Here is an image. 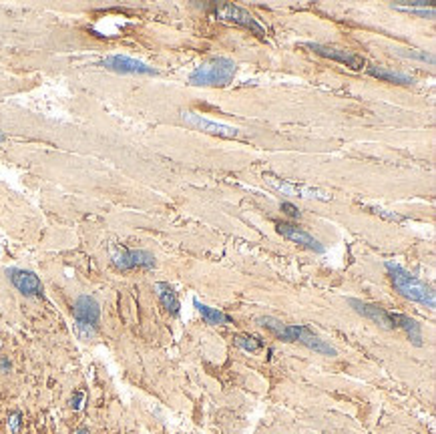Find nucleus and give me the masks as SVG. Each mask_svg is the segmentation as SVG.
I'll return each instance as SVG.
<instances>
[{
    "mask_svg": "<svg viewBox=\"0 0 436 434\" xmlns=\"http://www.w3.org/2000/svg\"><path fill=\"white\" fill-rule=\"evenodd\" d=\"M386 269H388V273H390V277H392L394 287L398 289V292H400L404 298H408V300H412V302H418V304H422V306L434 310V306H436V296H434V292H432L430 285H426L424 281H420L416 275H412L410 271H406V269H404L402 265H398V263L386 261Z\"/></svg>",
    "mask_w": 436,
    "mask_h": 434,
    "instance_id": "nucleus-1",
    "label": "nucleus"
},
{
    "mask_svg": "<svg viewBox=\"0 0 436 434\" xmlns=\"http://www.w3.org/2000/svg\"><path fill=\"white\" fill-rule=\"evenodd\" d=\"M235 62L225 56H213L205 62H201L191 75L189 81L193 85L203 87H227L235 77Z\"/></svg>",
    "mask_w": 436,
    "mask_h": 434,
    "instance_id": "nucleus-2",
    "label": "nucleus"
},
{
    "mask_svg": "<svg viewBox=\"0 0 436 434\" xmlns=\"http://www.w3.org/2000/svg\"><path fill=\"white\" fill-rule=\"evenodd\" d=\"M113 265L119 269H133V267H155V257L145 249H127L119 243H111L109 247Z\"/></svg>",
    "mask_w": 436,
    "mask_h": 434,
    "instance_id": "nucleus-3",
    "label": "nucleus"
},
{
    "mask_svg": "<svg viewBox=\"0 0 436 434\" xmlns=\"http://www.w3.org/2000/svg\"><path fill=\"white\" fill-rule=\"evenodd\" d=\"M211 12H213L217 18H219V20L235 22V24H239V26H245V28L253 30V32L259 34V36L265 34V28H263L245 8H241V6H237V4H231V2L213 4V6H211Z\"/></svg>",
    "mask_w": 436,
    "mask_h": 434,
    "instance_id": "nucleus-4",
    "label": "nucleus"
},
{
    "mask_svg": "<svg viewBox=\"0 0 436 434\" xmlns=\"http://www.w3.org/2000/svg\"><path fill=\"white\" fill-rule=\"evenodd\" d=\"M265 181L277 189L279 193L283 195H298V197H304V199H322V201H330L332 195L322 191V189H316V187H306V185H298V183H292V181H285V179H279V177H273V175H265Z\"/></svg>",
    "mask_w": 436,
    "mask_h": 434,
    "instance_id": "nucleus-5",
    "label": "nucleus"
},
{
    "mask_svg": "<svg viewBox=\"0 0 436 434\" xmlns=\"http://www.w3.org/2000/svg\"><path fill=\"white\" fill-rule=\"evenodd\" d=\"M183 121L193 127V129H199L203 133H209V135H217V137H227V139H235L239 137V129L235 127H229V125H221V123H215V121H209L197 113H191V111H183L181 113Z\"/></svg>",
    "mask_w": 436,
    "mask_h": 434,
    "instance_id": "nucleus-6",
    "label": "nucleus"
},
{
    "mask_svg": "<svg viewBox=\"0 0 436 434\" xmlns=\"http://www.w3.org/2000/svg\"><path fill=\"white\" fill-rule=\"evenodd\" d=\"M8 279L10 283L18 289L22 296H40L42 294V283L38 279L36 273L28 271V269H20V267H10L8 271Z\"/></svg>",
    "mask_w": 436,
    "mask_h": 434,
    "instance_id": "nucleus-7",
    "label": "nucleus"
},
{
    "mask_svg": "<svg viewBox=\"0 0 436 434\" xmlns=\"http://www.w3.org/2000/svg\"><path fill=\"white\" fill-rule=\"evenodd\" d=\"M306 48H310V50H314V52H318V54H322V56L334 58V60H338V62H342V64H346V66H350V68H354V70L364 68V64H366V60L362 58L360 54L348 52V50H344V48L326 46V44H318V42H308Z\"/></svg>",
    "mask_w": 436,
    "mask_h": 434,
    "instance_id": "nucleus-8",
    "label": "nucleus"
},
{
    "mask_svg": "<svg viewBox=\"0 0 436 434\" xmlns=\"http://www.w3.org/2000/svg\"><path fill=\"white\" fill-rule=\"evenodd\" d=\"M105 68L109 70H115V72H133V75H157V70L147 66L141 60H135V58H129V56H121V54H113V56H107L103 62H101Z\"/></svg>",
    "mask_w": 436,
    "mask_h": 434,
    "instance_id": "nucleus-9",
    "label": "nucleus"
},
{
    "mask_svg": "<svg viewBox=\"0 0 436 434\" xmlns=\"http://www.w3.org/2000/svg\"><path fill=\"white\" fill-rule=\"evenodd\" d=\"M72 316H75V322L89 324V326L97 328V324L101 320V306L91 296H79L75 306H72Z\"/></svg>",
    "mask_w": 436,
    "mask_h": 434,
    "instance_id": "nucleus-10",
    "label": "nucleus"
},
{
    "mask_svg": "<svg viewBox=\"0 0 436 434\" xmlns=\"http://www.w3.org/2000/svg\"><path fill=\"white\" fill-rule=\"evenodd\" d=\"M277 231L285 237V239H289V241H294V243H300V245H304V247H308V249H312V251H316V253H324L326 251V247L314 237V235H310L308 231H304L302 227H298V225H292V223H277Z\"/></svg>",
    "mask_w": 436,
    "mask_h": 434,
    "instance_id": "nucleus-11",
    "label": "nucleus"
},
{
    "mask_svg": "<svg viewBox=\"0 0 436 434\" xmlns=\"http://www.w3.org/2000/svg\"><path fill=\"white\" fill-rule=\"evenodd\" d=\"M348 304H350L360 316L372 320V322L378 324L380 328H384V330H394L392 320H390V312H386L384 308L374 306V304H366V302H360V300H354V298H350Z\"/></svg>",
    "mask_w": 436,
    "mask_h": 434,
    "instance_id": "nucleus-12",
    "label": "nucleus"
},
{
    "mask_svg": "<svg viewBox=\"0 0 436 434\" xmlns=\"http://www.w3.org/2000/svg\"><path fill=\"white\" fill-rule=\"evenodd\" d=\"M296 342H300L302 346H306V348H310V350H314V352H318V354H324V356H336V354H338L334 346H330L328 342L320 340V338H318L308 326H304V324H298Z\"/></svg>",
    "mask_w": 436,
    "mask_h": 434,
    "instance_id": "nucleus-13",
    "label": "nucleus"
},
{
    "mask_svg": "<svg viewBox=\"0 0 436 434\" xmlns=\"http://www.w3.org/2000/svg\"><path fill=\"white\" fill-rule=\"evenodd\" d=\"M390 320H392V326L394 330H404L406 336L416 344V346H422V330H420V324L404 314H398V312H390Z\"/></svg>",
    "mask_w": 436,
    "mask_h": 434,
    "instance_id": "nucleus-14",
    "label": "nucleus"
},
{
    "mask_svg": "<svg viewBox=\"0 0 436 434\" xmlns=\"http://www.w3.org/2000/svg\"><path fill=\"white\" fill-rule=\"evenodd\" d=\"M155 289H157V296H159L163 308H165L171 316H177V314H179V298H177V294L173 292V287H171L169 283H165V281H157V283H155Z\"/></svg>",
    "mask_w": 436,
    "mask_h": 434,
    "instance_id": "nucleus-15",
    "label": "nucleus"
},
{
    "mask_svg": "<svg viewBox=\"0 0 436 434\" xmlns=\"http://www.w3.org/2000/svg\"><path fill=\"white\" fill-rule=\"evenodd\" d=\"M368 72L376 79H382V81H390V83H398V85H410L414 83V79L406 72H398V70H390V68H384V66H368Z\"/></svg>",
    "mask_w": 436,
    "mask_h": 434,
    "instance_id": "nucleus-16",
    "label": "nucleus"
},
{
    "mask_svg": "<svg viewBox=\"0 0 436 434\" xmlns=\"http://www.w3.org/2000/svg\"><path fill=\"white\" fill-rule=\"evenodd\" d=\"M193 306L199 310V314H201V318L207 322V324H211V326H219V324H231L233 320H231V316H227V314H223L221 310H217V308H209V306H205V304H201L197 298L193 300Z\"/></svg>",
    "mask_w": 436,
    "mask_h": 434,
    "instance_id": "nucleus-17",
    "label": "nucleus"
},
{
    "mask_svg": "<svg viewBox=\"0 0 436 434\" xmlns=\"http://www.w3.org/2000/svg\"><path fill=\"white\" fill-rule=\"evenodd\" d=\"M233 344L237 346V348H241V350H245V352H257V350H261V340L259 338H255V336H235L233 338Z\"/></svg>",
    "mask_w": 436,
    "mask_h": 434,
    "instance_id": "nucleus-18",
    "label": "nucleus"
},
{
    "mask_svg": "<svg viewBox=\"0 0 436 434\" xmlns=\"http://www.w3.org/2000/svg\"><path fill=\"white\" fill-rule=\"evenodd\" d=\"M75 332L81 340H87V342L95 340V336H97V328H93L89 324H81V322H75Z\"/></svg>",
    "mask_w": 436,
    "mask_h": 434,
    "instance_id": "nucleus-19",
    "label": "nucleus"
},
{
    "mask_svg": "<svg viewBox=\"0 0 436 434\" xmlns=\"http://www.w3.org/2000/svg\"><path fill=\"white\" fill-rule=\"evenodd\" d=\"M85 406V392L83 390H77L75 394L70 396V408L72 410H81Z\"/></svg>",
    "mask_w": 436,
    "mask_h": 434,
    "instance_id": "nucleus-20",
    "label": "nucleus"
},
{
    "mask_svg": "<svg viewBox=\"0 0 436 434\" xmlns=\"http://www.w3.org/2000/svg\"><path fill=\"white\" fill-rule=\"evenodd\" d=\"M20 424H22V414H20V412H12V414H10V418H8L10 432H12V434H18V430H20Z\"/></svg>",
    "mask_w": 436,
    "mask_h": 434,
    "instance_id": "nucleus-21",
    "label": "nucleus"
},
{
    "mask_svg": "<svg viewBox=\"0 0 436 434\" xmlns=\"http://www.w3.org/2000/svg\"><path fill=\"white\" fill-rule=\"evenodd\" d=\"M281 211H283V213H287L289 217H296V219L300 217V209H298L296 205H292V203H287V201H283V203H281Z\"/></svg>",
    "mask_w": 436,
    "mask_h": 434,
    "instance_id": "nucleus-22",
    "label": "nucleus"
},
{
    "mask_svg": "<svg viewBox=\"0 0 436 434\" xmlns=\"http://www.w3.org/2000/svg\"><path fill=\"white\" fill-rule=\"evenodd\" d=\"M402 56H410V58H422V60H428V62H434V56L432 54H426V52H400Z\"/></svg>",
    "mask_w": 436,
    "mask_h": 434,
    "instance_id": "nucleus-23",
    "label": "nucleus"
},
{
    "mask_svg": "<svg viewBox=\"0 0 436 434\" xmlns=\"http://www.w3.org/2000/svg\"><path fill=\"white\" fill-rule=\"evenodd\" d=\"M378 215H382V217H386V219H390V221H404V217L402 215H396V213H388L386 209H374Z\"/></svg>",
    "mask_w": 436,
    "mask_h": 434,
    "instance_id": "nucleus-24",
    "label": "nucleus"
},
{
    "mask_svg": "<svg viewBox=\"0 0 436 434\" xmlns=\"http://www.w3.org/2000/svg\"><path fill=\"white\" fill-rule=\"evenodd\" d=\"M10 368H12L10 360H8V358H0V374H6V372H10Z\"/></svg>",
    "mask_w": 436,
    "mask_h": 434,
    "instance_id": "nucleus-25",
    "label": "nucleus"
},
{
    "mask_svg": "<svg viewBox=\"0 0 436 434\" xmlns=\"http://www.w3.org/2000/svg\"><path fill=\"white\" fill-rule=\"evenodd\" d=\"M77 434H89V432H87V428H81V430H77Z\"/></svg>",
    "mask_w": 436,
    "mask_h": 434,
    "instance_id": "nucleus-26",
    "label": "nucleus"
},
{
    "mask_svg": "<svg viewBox=\"0 0 436 434\" xmlns=\"http://www.w3.org/2000/svg\"><path fill=\"white\" fill-rule=\"evenodd\" d=\"M2 141H4V135H2V133H0V143H2Z\"/></svg>",
    "mask_w": 436,
    "mask_h": 434,
    "instance_id": "nucleus-27",
    "label": "nucleus"
}]
</instances>
